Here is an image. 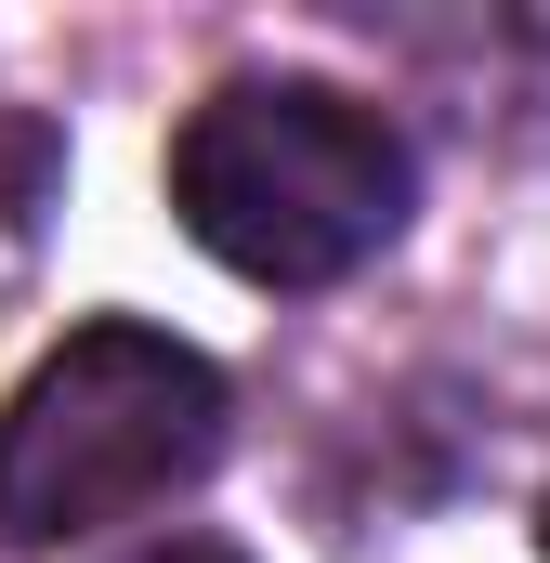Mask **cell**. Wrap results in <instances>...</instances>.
I'll list each match as a JSON object with an SVG mask.
<instances>
[{
	"label": "cell",
	"mask_w": 550,
	"mask_h": 563,
	"mask_svg": "<svg viewBox=\"0 0 550 563\" xmlns=\"http://www.w3.org/2000/svg\"><path fill=\"white\" fill-rule=\"evenodd\" d=\"M170 210L210 263L263 288H328L407 223V144L381 106L315 79H237L170 132Z\"/></svg>",
	"instance_id": "6da1fadb"
},
{
	"label": "cell",
	"mask_w": 550,
	"mask_h": 563,
	"mask_svg": "<svg viewBox=\"0 0 550 563\" xmlns=\"http://www.w3.org/2000/svg\"><path fill=\"white\" fill-rule=\"evenodd\" d=\"M223 459V367L170 328H66L26 394L0 407V551L92 538L119 511H157Z\"/></svg>",
	"instance_id": "7a4b0ae2"
},
{
	"label": "cell",
	"mask_w": 550,
	"mask_h": 563,
	"mask_svg": "<svg viewBox=\"0 0 550 563\" xmlns=\"http://www.w3.org/2000/svg\"><path fill=\"white\" fill-rule=\"evenodd\" d=\"M132 563H237L223 538H170V551H132Z\"/></svg>",
	"instance_id": "3957f363"
}]
</instances>
